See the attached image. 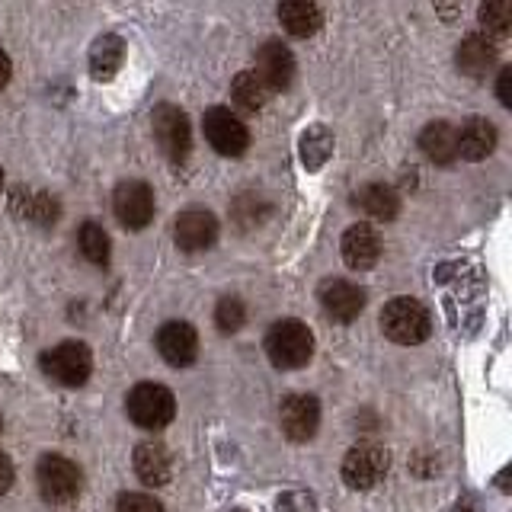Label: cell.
<instances>
[{"mask_svg": "<svg viewBox=\"0 0 512 512\" xmlns=\"http://www.w3.org/2000/svg\"><path fill=\"white\" fill-rule=\"evenodd\" d=\"M119 512H164L160 500L148 493H122L119 496Z\"/></svg>", "mask_w": 512, "mask_h": 512, "instance_id": "f546056e", "label": "cell"}, {"mask_svg": "<svg viewBox=\"0 0 512 512\" xmlns=\"http://www.w3.org/2000/svg\"><path fill=\"white\" fill-rule=\"evenodd\" d=\"M276 509L279 512H317V500L311 493H304V490H292V493L279 496Z\"/></svg>", "mask_w": 512, "mask_h": 512, "instance_id": "f1b7e54d", "label": "cell"}, {"mask_svg": "<svg viewBox=\"0 0 512 512\" xmlns=\"http://www.w3.org/2000/svg\"><path fill=\"white\" fill-rule=\"evenodd\" d=\"M231 100L247 112H260L269 103V87L253 71H240L231 84Z\"/></svg>", "mask_w": 512, "mask_h": 512, "instance_id": "cb8c5ba5", "label": "cell"}, {"mask_svg": "<svg viewBox=\"0 0 512 512\" xmlns=\"http://www.w3.org/2000/svg\"><path fill=\"white\" fill-rule=\"evenodd\" d=\"M16 212L26 215L29 221L36 224H55L61 208H58V199L48 196V192H36V196H26V205H16Z\"/></svg>", "mask_w": 512, "mask_h": 512, "instance_id": "484cf974", "label": "cell"}, {"mask_svg": "<svg viewBox=\"0 0 512 512\" xmlns=\"http://www.w3.org/2000/svg\"><path fill=\"white\" fill-rule=\"evenodd\" d=\"M173 237H176V247L183 253L208 250L218 240V218L212 212H205V208H189V212L176 215Z\"/></svg>", "mask_w": 512, "mask_h": 512, "instance_id": "30bf717a", "label": "cell"}, {"mask_svg": "<svg viewBox=\"0 0 512 512\" xmlns=\"http://www.w3.org/2000/svg\"><path fill=\"white\" fill-rule=\"evenodd\" d=\"M125 61V42L119 36H100L90 48V74L96 80H112Z\"/></svg>", "mask_w": 512, "mask_h": 512, "instance_id": "44dd1931", "label": "cell"}, {"mask_svg": "<svg viewBox=\"0 0 512 512\" xmlns=\"http://www.w3.org/2000/svg\"><path fill=\"white\" fill-rule=\"evenodd\" d=\"M10 487H13V464L7 455H0V496H4Z\"/></svg>", "mask_w": 512, "mask_h": 512, "instance_id": "4dcf8cb0", "label": "cell"}, {"mask_svg": "<svg viewBox=\"0 0 512 512\" xmlns=\"http://www.w3.org/2000/svg\"><path fill=\"white\" fill-rule=\"evenodd\" d=\"M205 138L212 141V148L224 157H240L250 144L247 125L240 122L231 109H208L205 112Z\"/></svg>", "mask_w": 512, "mask_h": 512, "instance_id": "9c48e42d", "label": "cell"}, {"mask_svg": "<svg viewBox=\"0 0 512 512\" xmlns=\"http://www.w3.org/2000/svg\"><path fill=\"white\" fill-rule=\"evenodd\" d=\"M151 128H154V138L160 144L170 160H186L189 148H192V128L183 109H176L173 103H160L151 116Z\"/></svg>", "mask_w": 512, "mask_h": 512, "instance_id": "52a82bcc", "label": "cell"}, {"mask_svg": "<svg viewBox=\"0 0 512 512\" xmlns=\"http://www.w3.org/2000/svg\"><path fill=\"white\" fill-rule=\"evenodd\" d=\"M266 356L276 368H304L314 356V333L301 320H279L266 333Z\"/></svg>", "mask_w": 512, "mask_h": 512, "instance_id": "6da1fadb", "label": "cell"}, {"mask_svg": "<svg viewBox=\"0 0 512 512\" xmlns=\"http://www.w3.org/2000/svg\"><path fill=\"white\" fill-rule=\"evenodd\" d=\"M42 372L64 388H80L93 372V356L84 343H58L42 356Z\"/></svg>", "mask_w": 512, "mask_h": 512, "instance_id": "5b68a950", "label": "cell"}, {"mask_svg": "<svg viewBox=\"0 0 512 512\" xmlns=\"http://www.w3.org/2000/svg\"><path fill=\"white\" fill-rule=\"evenodd\" d=\"M455 135H458V154L464 160H484L496 148V128H493L490 119L474 116L461 128H455Z\"/></svg>", "mask_w": 512, "mask_h": 512, "instance_id": "2e32d148", "label": "cell"}, {"mask_svg": "<svg viewBox=\"0 0 512 512\" xmlns=\"http://www.w3.org/2000/svg\"><path fill=\"white\" fill-rule=\"evenodd\" d=\"M279 420H282V432L292 442L314 439V432L320 426V404H317V397H311V394L285 397L282 410H279Z\"/></svg>", "mask_w": 512, "mask_h": 512, "instance_id": "8fae6325", "label": "cell"}, {"mask_svg": "<svg viewBox=\"0 0 512 512\" xmlns=\"http://www.w3.org/2000/svg\"><path fill=\"white\" fill-rule=\"evenodd\" d=\"M77 240H80V253H84L93 266L109 263V234L96 221H87L84 228H80Z\"/></svg>", "mask_w": 512, "mask_h": 512, "instance_id": "d4e9b609", "label": "cell"}, {"mask_svg": "<svg viewBox=\"0 0 512 512\" xmlns=\"http://www.w3.org/2000/svg\"><path fill=\"white\" fill-rule=\"evenodd\" d=\"M480 26H484L490 36H506L509 26H512V7L506 0H493V4L480 7Z\"/></svg>", "mask_w": 512, "mask_h": 512, "instance_id": "4316f807", "label": "cell"}, {"mask_svg": "<svg viewBox=\"0 0 512 512\" xmlns=\"http://www.w3.org/2000/svg\"><path fill=\"white\" fill-rule=\"evenodd\" d=\"M343 260L349 269H372L381 256V237L372 224H352L343 234Z\"/></svg>", "mask_w": 512, "mask_h": 512, "instance_id": "9a60e30c", "label": "cell"}, {"mask_svg": "<svg viewBox=\"0 0 512 512\" xmlns=\"http://www.w3.org/2000/svg\"><path fill=\"white\" fill-rule=\"evenodd\" d=\"M455 64L464 77H484L496 64V45L487 36H468L455 52Z\"/></svg>", "mask_w": 512, "mask_h": 512, "instance_id": "e0dca14e", "label": "cell"}, {"mask_svg": "<svg viewBox=\"0 0 512 512\" xmlns=\"http://www.w3.org/2000/svg\"><path fill=\"white\" fill-rule=\"evenodd\" d=\"M157 349L170 365L186 368L199 356V333L192 330L186 320H170V324H164L157 333Z\"/></svg>", "mask_w": 512, "mask_h": 512, "instance_id": "5bb4252c", "label": "cell"}, {"mask_svg": "<svg viewBox=\"0 0 512 512\" xmlns=\"http://www.w3.org/2000/svg\"><path fill=\"white\" fill-rule=\"evenodd\" d=\"M420 148L429 160H436V164L448 167L455 164L458 157V135H455V125L452 122H429L420 135Z\"/></svg>", "mask_w": 512, "mask_h": 512, "instance_id": "d6986e66", "label": "cell"}, {"mask_svg": "<svg viewBox=\"0 0 512 512\" xmlns=\"http://www.w3.org/2000/svg\"><path fill=\"white\" fill-rule=\"evenodd\" d=\"M253 74L269 87V93L272 90H288V87H292V80H295V58L282 42L269 39V42L260 45V52H256V71Z\"/></svg>", "mask_w": 512, "mask_h": 512, "instance_id": "7c38bea8", "label": "cell"}, {"mask_svg": "<svg viewBox=\"0 0 512 512\" xmlns=\"http://www.w3.org/2000/svg\"><path fill=\"white\" fill-rule=\"evenodd\" d=\"M135 474L144 480L148 487H160L167 484L173 474V461L170 452L160 442H144L135 448Z\"/></svg>", "mask_w": 512, "mask_h": 512, "instance_id": "ac0fdd59", "label": "cell"}, {"mask_svg": "<svg viewBox=\"0 0 512 512\" xmlns=\"http://www.w3.org/2000/svg\"><path fill=\"white\" fill-rule=\"evenodd\" d=\"M320 304L330 320H340V324H349L356 320L365 308V292L356 282H346V279H327L320 285Z\"/></svg>", "mask_w": 512, "mask_h": 512, "instance_id": "4fadbf2b", "label": "cell"}, {"mask_svg": "<svg viewBox=\"0 0 512 512\" xmlns=\"http://www.w3.org/2000/svg\"><path fill=\"white\" fill-rule=\"evenodd\" d=\"M112 212L128 231H141L154 221V189L141 180H125L112 192Z\"/></svg>", "mask_w": 512, "mask_h": 512, "instance_id": "ba28073f", "label": "cell"}, {"mask_svg": "<svg viewBox=\"0 0 512 512\" xmlns=\"http://www.w3.org/2000/svg\"><path fill=\"white\" fill-rule=\"evenodd\" d=\"M509 84H512V68H506V71L500 74V84H496V93H500V103H503V106H512Z\"/></svg>", "mask_w": 512, "mask_h": 512, "instance_id": "1f68e13d", "label": "cell"}, {"mask_svg": "<svg viewBox=\"0 0 512 512\" xmlns=\"http://www.w3.org/2000/svg\"><path fill=\"white\" fill-rule=\"evenodd\" d=\"M234 512H244V509H234Z\"/></svg>", "mask_w": 512, "mask_h": 512, "instance_id": "e575fe53", "label": "cell"}, {"mask_svg": "<svg viewBox=\"0 0 512 512\" xmlns=\"http://www.w3.org/2000/svg\"><path fill=\"white\" fill-rule=\"evenodd\" d=\"M36 480L48 503H71L80 493V484H84L80 468L64 455H45L36 468Z\"/></svg>", "mask_w": 512, "mask_h": 512, "instance_id": "8992f818", "label": "cell"}, {"mask_svg": "<svg viewBox=\"0 0 512 512\" xmlns=\"http://www.w3.org/2000/svg\"><path fill=\"white\" fill-rule=\"evenodd\" d=\"M0 189H4V167H0Z\"/></svg>", "mask_w": 512, "mask_h": 512, "instance_id": "836d02e7", "label": "cell"}, {"mask_svg": "<svg viewBox=\"0 0 512 512\" xmlns=\"http://www.w3.org/2000/svg\"><path fill=\"white\" fill-rule=\"evenodd\" d=\"M10 58H7V52H4V48H0V90H4L7 84H10Z\"/></svg>", "mask_w": 512, "mask_h": 512, "instance_id": "d6a6232c", "label": "cell"}, {"mask_svg": "<svg viewBox=\"0 0 512 512\" xmlns=\"http://www.w3.org/2000/svg\"><path fill=\"white\" fill-rule=\"evenodd\" d=\"M173 413H176V400L157 381H141L128 394V416L141 429H164L167 423H173Z\"/></svg>", "mask_w": 512, "mask_h": 512, "instance_id": "3957f363", "label": "cell"}, {"mask_svg": "<svg viewBox=\"0 0 512 512\" xmlns=\"http://www.w3.org/2000/svg\"><path fill=\"white\" fill-rule=\"evenodd\" d=\"M279 23L285 26L288 36L308 39L324 26V10L317 4H304V0H288V4L279 7Z\"/></svg>", "mask_w": 512, "mask_h": 512, "instance_id": "ffe728a7", "label": "cell"}, {"mask_svg": "<svg viewBox=\"0 0 512 512\" xmlns=\"http://www.w3.org/2000/svg\"><path fill=\"white\" fill-rule=\"evenodd\" d=\"M215 324L221 333H237L240 327L247 324V308L240 298H221L215 308Z\"/></svg>", "mask_w": 512, "mask_h": 512, "instance_id": "83f0119b", "label": "cell"}, {"mask_svg": "<svg viewBox=\"0 0 512 512\" xmlns=\"http://www.w3.org/2000/svg\"><path fill=\"white\" fill-rule=\"evenodd\" d=\"M298 151H301V164L308 170H320L330 160L333 154V135L327 125H311L308 132L301 135L298 141Z\"/></svg>", "mask_w": 512, "mask_h": 512, "instance_id": "7402d4cb", "label": "cell"}, {"mask_svg": "<svg viewBox=\"0 0 512 512\" xmlns=\"http://www.w3.org/2000/svg\"><path fill=\"white\" fill-rule=\"evenodd\" d=\"M356 205L365 208L372 218H381V221H391L397 218L400 212V199H397V192L391 186H384V183H375V186H365L356 192Z\"/></svg>", "mask_w": 512, "mask_h": 512, "instance_id": "603a6c76", "label": "cell"}, {"mask_svg": "<svg viewBox=\"0 0 512 512\" xmlns=\"http://www.w3.org/2000/svg\"><path fill=\"white\" fill-rule=\"evenodd\" d=\"M391 468V455L375 442H359L352 445L343 458V480L352 490H372L378 487L384 474Z\"/></svg>", "mask_w": 512, "mask_h": 512, "instance_id": "277c9868", "label": "cell"}, {"mask_svg": "<svg viewBox=\"0 0 512 512\" xmlns=\"http://www.w3.org/2000/svg\"><path fill=\"white\" fill-rule=\"evenodd\" d=\"M381 330L388 340L400 346H416L429 336L432 320H429V311L416 298H394L384 304V311H381Z\"/></svg>", "mask_w": 512, "mask_h": 512, "instance_id": "7a4b0ae2", "label": "cell"}]
</instances>
